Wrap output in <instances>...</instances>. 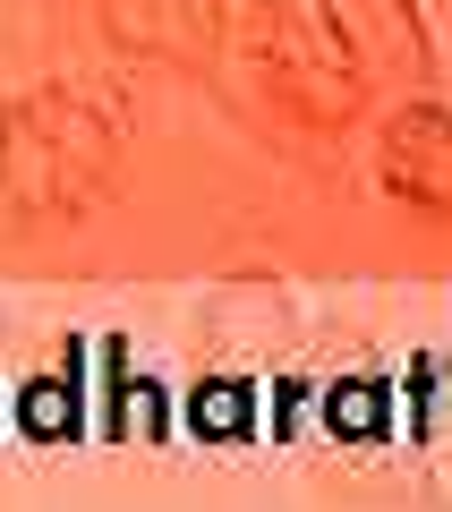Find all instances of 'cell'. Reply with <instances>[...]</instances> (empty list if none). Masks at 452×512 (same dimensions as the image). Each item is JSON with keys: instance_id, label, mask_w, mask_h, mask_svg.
Here are the masks:
<instances>
[{"instance_id": "obj_3", "label": "cell", "mask_w": 452, "mask_h": 512, "mask_svg": "<svg viewBox=\"0 0 452 512\" xmlns=\"http://www.w3.org/2000/svg\"><path fill=\"white\" fill-rule=\"evenodd\" d=\"M367 180L393 214L452 222V103L435 86L384 94V111L367 120Z\"/></svg>"}, {"instance_id": "obj_2", "label": "cell", "mask_w": 452, "mask_h": 512, "mask_svg": "<svg viewBox=\"0 0 452 512\" xmlns=\"http://www.w3.org/2000/svg\"><path fill=\"white\" fill-rule=\"evenodd\" d=\"M137 154V120L103 77H35L0 94V231H69L103 214Z\"/></svg>"}, {"instance_id": "obj_1", "label": "cell", "mask_w": 452, "mask_h": 512, "mask_svg": "<svg viewBox=\"0 0 452 512\" xmlns=\"http://www.w3.org/2000/svg\"><path fill=\"white\" fill-rule=\"evenodd\" d=\"M180 69L222 86L256 128L342 137L367 111V77L316 35L308 0H180Z\"/></svg>"}, {"instance_id": "obj_4", "label": "cell", "mask_w": 452, "mask_h": 512, "mask_svg": "<svg viewBox=\"0 0 452 512\" xmlns=\"http://www.w3.org/2000/svg\"><path fill=\"white\" fill-rule=\"evenodd\" d=\"M308 18L367 77V94H401V86H435L444 77L427 0H308Z\"/></svg>"}]
</instances>
